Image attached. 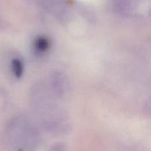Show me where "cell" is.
Returning <instances> with one entry per match:
<instances>
[{
	"instance_id": "obj_1",
	"label": "cell",
	"mask_w": 151,
	"mask_h": 151,
	"mask_svg": "<svg viewBox=\"0 0 151 151\" xmlns=\"http://www.w3.org/2000/svg\"><path fill=\"white\" fill-rule=\"evenodd\" d=\"M47 85L38 83L32 87L31 105L38 124L48 132L63 135L71 129L67 114L56 102Z\"/></svg>"
},
{
	"instance_id": "obj_5",
	"label": "cell",
	"mask_w": 151,
	"mask_h": 151,
	"mask_svg": "<svg viewBox=\"0 0 151 151\" xmlns=\"http://www.w3.org/2000/svg\"><path fill=\"white\" fill-rule=\"evenodd\" d=\"M35 47L38 51H45L49 47V42L44 38H39L35 42Z\"/></svg>"
},
{
	"instance_id": "obj_3",
	"label": "cell",
	"mask_w": 151,
	"mask_h": 151,
	"mask_svg": "<svg viewBox=\"0 0 151 151\" xmlns=\"http://www.w3.org/2000/svg\"><path fill=\"white\" fill-rule=\"evenodd\" d=\"M47 86L56 99L63 100L70 94V81L65 74L60 72H55L51 74Z\"/></svg>"
},
{
	"instance_id": "obj_4",
	"label": "cell",
	"mask_w": 151,
	"mask_h": 151,
	"mask_svg": "<svg viewBox=\"0 0 151 151\" xmlns=\"http://www.w3.org/2000/svg\"><path fill=\"white\" fill-rule=\"evenodd\" d=\"M11 69L13 75L17 78H20L24 70L23 63L19 58H14L11 62Z\"/></svg>"
},
{
	"instance_id": "obj_6",
	"label": "cell",
	"mask_w": 151,
	"mask_h": 151,
	"mask_svg": "<svg viewBox=\"0 0 151 151\" xmlns=\"http://www.w3.org/2000/svg\"><path fill=\"white\" fill-rule=\"evenodd\" d=\"M50 151H66V147L63 144H56L50 148Z\"/></svg>"
},
{
	"instance_id": "obj_2",
	"label": "cell",
	"mask_w": 151,
	"mask_h": 151,
	"mask_svg": "<svg viewBox=\"0 0 151 151\" xmlns=\"http://www.w3.org/2000/svg\"><path fill=\"white\" fill-rule=\"evenodd\" d=\"M7 142L13 151H35L41 142L36 124L28 116L13 118L6 131Z\"/></svg>"
}]
</instances>
